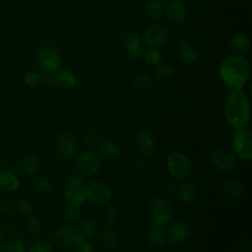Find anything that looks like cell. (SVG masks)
<instances>
[{"instance_id":"39","label":"cell","mask_w":252,"mask_h":252,"mask_svg":"<svg viewBox=\"0 0 252 252\" xmlns=\"http://www.w3.org/2000/svg\"><path fill=\"white\" fill-rule=\"evenodd\" d=\"M18 209L23 214L30 215V214H32L33 212V209H34L33 201L31 198L24 197V198L19 200V202H18Z\"/></svg>"},{"instance_id":"27","label":"cell","mask_w":252,"mask_h":252,"mask_svg":"<svg viewBox=\"0 0 252 252\" xmlns=\"http://www.w3.org/2000/svg\"><path fill=\"white\" fill-rule=\"evenodd\" d=\"M145 12L151 21H158L163 14V5L159 0H148L145 6Z\"/></svg>"},{"instance_id":"5","label":"cell","mask_w":252,"mask_h":252,"mask_svg":"<svg viewBox=\"0 0 252 252\" xmlns=\"http://www.w3.org/2000/svg\"><path fill=\"white\" fill-rule=\"evenodd\" d=\"M233 154L244 162L252 159V134L246 129L234 130L231 137Z\"/></svg>"},{"instance_id":"34","label":"cell","mask_w":252,"mask_h":252,"mask_svg":"<svg viewBox=\"0 0 252 252\" xmlns=\"http://www.w3.org/2000/svg\"><path fill=\"white\" fill-rule=\"evenodd\" d=\"M78 229L80 231V233L82 234V236L87 240L90 237L93 236V234L94 233L95 230V223L92 220H84L79 225H78Z\"/></svg>"},{"instance_id":"6","label":"cell","mask_w":252,"mask_h":252,"mask_svg":"<svg viewBox=\"0 0 252 252\" xmlns=\"http://www.w3.org/2000/svg\"><path fill=\"white\" fill-rule=\"evenodd\" d=\"M75 163L80 174L83 176H93L99 171L101 158L94 150L86 149L77 156Z\"/></svg>"},{"instance_id":"41","label":"cell","mask_w":252,"mask_h":252,"mask_svg":"<svg viewBox=\"0 0 252 252\" xmlns=\"http://www.w3.org/2000/svg\"><path fill=\"white\" fill-rule=\"evenodd\" d=\"M24 83L29 87H35L40 83V73L31 71L24 76Z\"/></svg>"},{"instance_id":"42","label":"cell","mask_w":252,"mask_h":252,"mask_svg":"<svg viewBox=\"0 0 252 252\" xmlns=\"http://www.w3.org/2000/svg\"><path fill=\"white\" fill-rule=\"evenodd\" d=\"M40 83H42L46 87H52L56 84L55 74L56 73H50V72H42L40 71Z\"/></svg>"},{"instance_id":"26","label":"cell","mask_w":252,"mask_h":252,"mask_svg":"<svg viewBox=\"0 0 252 252\" xmlns=\"http://www.w3.org/2000/svg\"><path fill=\"white\" fill-rule=\"evenodd\" d=\"M56 84L63 90H71L77 84L75 74L69 70H60L55 74Z\"/></svg>"},{"instance_id":"11","label":"cell","mask_w":252,"mask_h":252,"mask_svg":"<svg viewBox=\"0 0 252 252\" xmlns=\"http://www.w3.org/2000/svg\"><path fill=\"white\" fill-rule=\"evenodd\" d=\"M53 240L60 246H70L86 239L80 233L78 226L62 225L54 231Z\"/></svg>"},{"instance_id":"50","label":"cell","mask_w":252,"mask_h":252,"mask_svg":"<svg viewBox=\"0 0 252 252\" xmlns=\"http://www.w3.org/2000/svg\"><path fill=\"white\" fill-rule=\"evenodd\" d=\"M245 1H250V0H245Z\"/></svg>"},{"instance_id":"46","label":"cell","mask_w":252,"mask_h":252,"mask_svg":"<svg viewBox=\"0 0 252 252\" xmlns=\"http://www.w3.org/2000/svg\"><path fill=\"white\" fill-rule=\"evenodd\" d=\"M13 204L11 201L5 198H0V216H7L11 213Z\"/></svg>"},{"instance_id":"33","label":"cell","mask_w":252,"mask_h":252,"mask_svg":"<svg viewBox=\"0 0 252 252\" xmlns=\"http://www.w3.org/2000/svg\"><path fill=\"white\" fill-rule=\"evenodd\" d=\"M155 74L160 79H167L174 75V68L167 62H159L155 66Z\"/></svg>"},{"instance_id":"38","label":"cell","mask_w":252,"mask_h":252,"mask_svg":"<svg viewBox=\"0 0 252 252\" xmlns=\"http://www.w3.org/2000/svg\"><path fill=\"white\" fill-rule=\"evenodd\" d=\"M85 187V186H84ZM81 188V189H78V190H75V191H72V195L70 197V199L67 201V202H70L72 204H75L77 206H82L84 205L87 201V195H86V191H85V188Z\"/></svg>"},{"instance_id":"4","label":"cell","mask_w":252,"mask_h":252,"mask_svg":"<svg viewBox=\"0 0 252 252\" xmlns=\"http://www.w3.org/2000/svg\"><path fill=\"white\" fill-rule=\"evenodd\" d=\"M149 210L152 215V222L164 227L173 218L172 206L162 196H153L149 201Z\"/></svg>"},{"instance_id":"18","label":"cell","mask_w":252,"mask_h":252,"mask_svg":"<svg viewBox=\"0 0 252 252\" xmlns=\"http://www.w3.org/2000/svg\"><path fill=\"white\" fill-rule=\"evenodd\" d=\"M99 153L101 156H103L105 158L116 160L121 158L123 155L122 148L118 143L112 140H102L99 144Z\"/></svg>"},{"instance_id":"32","label":"cell","mask_w":252,"mask_h":252,"mask_svg":"<svg viewBox=\"0 0 252 252\" xmlns=\"http://www.w3.org/2000/svg\"><path fill=\"white\" fill-rule=\"evenodd\" d=\"M27 252H53V247L43 239H35L27 247Z\"/></svg>"},{"instance_id":"19","label":"cell","mask_w":252,"mask_h":252,"mask_svg":"<svg viewBox=\"0 0 252 252\" xmlns=\"http://www.w3.org/2000/svg\"><path fill=\"white\" fill-rule=\"evenodd\" d=\"M229 46H230L231 51L235 55L244 56L250 50L251 41H250V38L246 34L236 33L231 37V39L229 41Z\"/></svg>"},{"instance_id":"14","label":"cell","mask_w":252,"mask_h":252,"mask_svg":"<svg viewBox=\"0 0 252 252\" xmlns=\"http://www.w3.org/2000/svg\"><path fill=\"white\" fill-rule=\"evenodd\" d=\"M165 234L171 243L180 244L189 239L191 236V228L187 222L175 220L170 223Z\"/></svg>"},{"instance_id":"49","label":"cell","mask_w":252,"mask_h":252,"mask_svg":"<svg viewBox=\"0 0 252 252\" xmlns=\"http://www.w3.org/2000/svg\"><path fill=\"white\" fill-rule=\"evenodd\" d=\"M35 1H38V2H42V1H44V0H35Z\"/></svg>"},{"instance_id":"22","label":"cell","mask_w":252,"mask_h":252,"mask_svg":"<svg viewBox=\"0 0 252 252\" xmlns=\"http://www.w3.org/2000/svg\"><path fill=\"white\" fill-rule=\"evenodd\" d=\"M100 244L106 249H112L118 244V234L116 230L110 225H103L98 233Z\"/></svg>"},{"instance_id":"31","label":"cell","mask_w":252,"mask_h":252,"mask_svg":"<svg viewBox=\"0 0 252 252\" xmlns=\"http://www.w3.org/2000/svg\"><path fill=\"white\" fill-rule=\"evenodd\" d=\"M85 186L84 177L79 172H74L69 174L65 179V188L70 189L72 191L81 189Z\"/></svg>"},{"instance_id":"13","label":"cell","mask_w":252,"mask_h":252,"mask_svg":"<svg viewBox=\"0 0 252 252\" xmlns=\"http://www.w3.org/2000/svg\"><path fill=\"white\" fill-rule=\"evenodd\" d=\"M55 150L61 158H70L75 156L78 150L76 138L69 133L59 134L55 139Z\"/></svg>"},{"instance_id":"28","label":"cell","mask_w":252,"mask_h":252,"mask_svg":"<svg viewBox=\"0 0 252 252\" xmlns=\"http://www.w3.org/2000/svg\"><path fill=\"white\" fill-rule=\"evenodd\" d=\"M153 79L152 76L146 72V71H140L136 74V76L133 79V88L136 91L143 92L148 90L152 85Z\"/></svg>"},{"instance_id":"24","label":"cell","mask_w":252,"mask_h":252,"mask_svg":"<svg viewBox=\"0 0 252 252\" xmlns=\"http://www.w3.org/2000/svg\"><path fill=\"white\" fill-rule=\"evenodd\" d=\"M178 198L182 203L188 204L193 202L197 197V188L192 181L183 180L177 188Z\"/></svg>"},{"instance_id":"43","label":"cell","mask_w":252,"mask_h":252,"mask_svg":"<svg viewBox=\"0 0 252 252\" xmlns=\"http://www.w3.org/2000/svg\"><path fill=\"white\" fill-rule=\"evenodd\" d=\"M72 252H95V250L92 243H90L87 240H84L75 244Z\"/></svg>"},{"instance_id":"1","label":"cell","mask_w":252,"mask_h":252,"mask_svg":"<svg viewBox=\"0 0 252 252\" xmlns=\"http://www.w3.org/2000/svg\"><path fill=\"white\" fill-rule=\"evenodd\" d=\"M223 113L226 123L232 129L248 128L251 121V105L245 92L231 91L225 98Z\"/></svg>"},{"instance_id":"23","label":"cell","mask_w":252,"mask_h":252,"mask_svg":"<svg viewBox=\"0 0 252 252\" xmlns=\"http://www.w3.org/2000/svg\"><path fill=\"white\" fill-rule=\"evenodd\" d=\"M164 226L153 223L150 225L147 231V240L148 242L157 247H160L165 243L166 234L164 232Z\"/></svg>"},{"instance_id":"47","label":"cell","mask_w":252,"mask_h":252,"mask_svg":"<svg viewBox=\"0 0 252 252\" xmlns=\"http://www.w3.org/2000/svg\"><path fill=\"white\" fill-rule=\"evenodd\" d=\"M175 184L171 180H166L162 183V191L166 194H171L175 190Z\"/></svg>"},{"instance_id":"9","label":"cell","mask_w":252,"mask_h":252,"mask_svg":"<svg viewBox=\"0 0 252 252\" xmlns=\"http://www.w3.org/2000/svg\"><path fill=\"white\" fill-rule=\"evenodd\" d=\"M37 64L42 72L56 73L61 66V56L53 46L46 45L39 49L37 53Z\"/></svg>"},{"instance_id":"35","label":"cell","mask_w":252,"mask_h":252,"mask_svg":"<svg viewBox=\"0 0 252 252\" xmlns=\"http://www.w3.org/2000/svg\"><path fill=\"white\" fill-rule=\"evenodd\" d=\"M64 217L69 221H76L80 216H81V210L80 206H77L75 204H72L70 202H67L65 208H64Z\"/></svg>"},{"instance_id":"36","label":"cell","mask_w":252,"mask_h":252,"mask_svg":"<svg viewBox=\"0 0 252 252\" xmlns=\"http://www.w3.org/2000/svg\"><path fill=\"white\" fill-rule=\"evenodd\" d=\"M34 187L35 190L42 195L48 194L52 190V184L50 180L45 176H39L34 182Z\"/></svg>"},{"instance_id":"3","label":"cell","mask_w":252,"mask_h":252,"mask_svg":"<svg viewBox=\"0 0 252 252\" xmlns=\"http://www.w3.org/2000/svg\"><path fill=\"white\" fill-rule=\"evenodd\" d=\"M166 168L170 176L179 181L186 180L193 171L190 159L180 152H172L166 158Z\"/></svg>"},{"instance_id":"2","label":"cell","mask_w":252,"mask_h":252,"mask_svg":"<svg viewBox=\"0 0 252 252\" xmlns=\"http://www.w3.org/2000/svg\"><path fill=\"white\" fill-rule=\"evenodd\" d=\"M219 74L230 92L242 90L250 77V63L241 55L228 56L221 61Z\"/></svg>"},{"instance_id":"12","label":"cell","mask_w":252,"mask_h":252,"mask_svg":"<svg viewBox=\"0 0 252 252\" xmlns=\"http://www.w3.org/2000/svg\"><path fill=\"white\" fill-rule=\"evenodd\" d=\"M121 41L127 50L128 56L133 60H139L143 57V48L141 45L140 35L131 30H126L122 32Z\"/></svg>"},{"instance_id":"40","label":"cell","mask_w":252,"mask_h":252,"mask_svg":"<svg viewBox=\"0 0 252 252\" xmlns=\"http://www.w3.org/2000/svg\"><path fill=\"white\" fill-rule=\"evenodd\" d=\"M98 140V133L94 128H88L83 135V142L87 146H93Z\"/></svg>"},{"instance_id":"37","label":"cell","mask_w":252,"mask_h":252,"mask_svg":"<svg viewBox=\"0 0 252 252\" xmlns=\"http://www.w3.org/2000/svg\"><path fill=\"white\" fill-rule=\"evenodd\" d=\"M145 61L150 66H157L161 61L160 52L156 48H149L145 54Z\"/></svg>"},{"instance_id":"44","label":"cell","mask_w":252,"mask_h":252,"mask_svg":"<svg viewBox=\"0 0 252 252\" xmlns=\"http://www.w3.org/2000/svg\"><path fill=\"white\" fill-rule=\"evenodd\" d=\"M119 210L115 205H109L105 211V219L108 222H113L118 219Z\"/></svg>"},{"instance_id":"10","label":"cell","mask_w":252,"mask_h":252,"mask_svg":"<svg viewBox=\"0 0 252 252\" xmlns=\"http://www.w3.org/2000/svg\"><path fill=\"white\" fill-rule=\"evenodd\" d=\"M169 37L168 29L160 24H153L146 28L143 33L144 45L148 48H156L165 44Z\"/></svg>"},{"instance_id":"16","label":"cell","mask_w":252,"mask_h":252,"mask_svg":"<svg viewBox=\"0 0 252 252\" xmlns=\"http://www.w3.org/2000/svg\"><path fill=\"white\" fill-rule=\"evenodd\" d=\"M175 52L178 58L185 63H192L199 56V51L196 46L191 41L185 38L179 39L176 42Z\"/></svg>"},{"instance_id":"25","label":"cell","mask_w":252,"mask_h":252,"mask_svg":"<svg viewBox=\"0 0 252 252\" xmlns=\"http://www.w3.org/2000/svg\"><path fill=\"white\" fill-rule=\"evenodd\" d=\"M223 192L228 199L237 200L243 195L244 188L239 180L235 178H229L223 184Z\"/></svg>"},{"instance_id":"30","label":"cell","mask_w":252,"mask_h":252,"mask_svg":"<svg viewBox=\"0 0 252 252\" xmlns=\"http://www.w3.org/2000/svg\"><path fill=\"white\" fill-rule=\"evenodd\" d=\"M0 252H27V246L23 240L13 238L1 244Z\"/></svg>"},{"instance_id":"29","label":"cell","mask_w":252,"mask_h":252,"mask_svg":"<svg viewBox=\"0 0 252 252\" xmlns=\"http://www.w3.org/2000/svg\"><path fill=\"white\" fill-rule=\"evenodd\" d=\"M24 225H25L26 231L32 235H35L39 233L42 229V222L40 219L37 216L32 214L27 215Z\"/></svg>"},{"instance_id":"15","label":"cell","mask_w":252,"mask_h":252,"mask_svg":"<svg viewBox=\"0 0 252 252\" xmlns=\"http://www.w3.org/2000/svg\"><path fill=\"white\" fill-rule=\"evenodd\" d=\"M134 144L137 151L145 157H151L156 152V142L154 136L146 130H141L137 133L134 138Z\"/></svg>"},{"instance_id":"51","label":"cell","mask_w":252,"mask_h":252,"mask_svg":"<svg viewBox=\"0 0 252 252\" xmlns=\"http://www.w3.org/2000/svg\"><path fill=\"white\" fill-rule=\"evenodd\" d=\"M159 1H162V0H159Z\"/></svg>"},{"instance_id":"7","label":"cell","mask_w":252,"mask_h":252,"mask_svg":"<svg viewBox=\"0 0 252 252\" xmlns=\"http://www.w3.org/2000/svg\"><path fill=\"white\" fill-rule=\"evenodd\" d=\"M87 201L95 206L107 204L112 199V190L104 182L94 180L85 185Z\"/></svg>"},{"instance_id":"17","label":"cell","mask_w":252,"mask_h":252,"mask_svg":"<svg viewBox=\"0 0 252 252\" xmlns=\"http://www.w3.org/2000/svg\"><path fill=\"white\" fill-rule=\"evenodd\" d=\"M165 13L170 22L180 24L187 17V8L181 0H169L165 7Z\"/></svg>"},{"instance_id":"45","label":"cell","mask_w":252,"mask_h":252,"mask_svg":"<svg viewBox=\"0 0 252 252\" xmlns=\"http://www.w3.org/2000/svg\"><path fill=\"white\" fill-rule=\"evenodd\" d=\"M145 167H146V161H145V159H143L141 158H134L130 164V169L134 173H139V172L143 171L145 169Z\"/></svg>"},{"instance_id":"21","label":"cell","mask_w":252,"mask_h":252,"mask_svg":"<svg viewBox=\"0 0 252 252\" xmlns=\"http://www.w3.org/2000/svg\"><path fill=\"white\" fill-rule=\"evenodd\" d=\"M19 166H20L21 171L25 175L32 176V175H34L38 171L39 160L35 155H33L32 153H28L22 157Z\"/></svg>"},{"instance_id":"8","label":"cell","mask_w":252,"mask_h":252,"mask_svg":"<svg viewBox=\"0 0 252 252\" xmlns=\"http://www.w3.org/2000/svg\"><path fill=\"white\" fill-rule=\"evenodd\" d=\"M211 164L219 171L229 173L237 166V158L235 155L225 149H215L210 155Z\"/></svg>"},{"instance_id":"20","label":"cell","mask_w":252,"mask_h":252,"mask_svg":"<svg viewBox=\"0 0 252 252\" xmlns=\"http://www.w3.org/2000/svg\"><path fill=\"white\" fill-rule=\"evenodd\" d=\"M20 179L18 175L10 170H0V189L4 192L12 193L19 189Z\"/></svg>"},{"instance_id":"48","label":"cell","mask_w":252,"mask_h":252,"mask_svg":"<svg viewBox=\"0 0 252 252\" xmlns=\"http://www.w3.org/2000/svg\"><path fill=\"white\" fill-rule=\"evenodd\" d=\"M4 238H5V229L3 225L0 223V243L4 240Z\"/></svg>"}]
</instances>
